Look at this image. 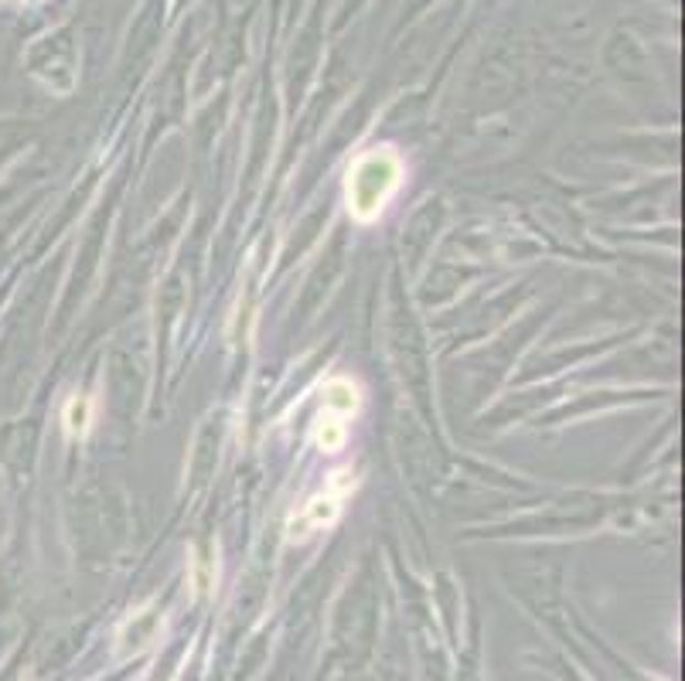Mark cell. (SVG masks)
Returning <instances> with one entry per match:
<instances>
[{
  "mask_svg": "<svg viewBox=\"0 0 685 681\" xmlns=\"http://www.w3.org/2000/svg\"><path fill=\"white\" fill-rule=\"evenodd\" d=\"M355 388L349 382H331L324 392V413L331 419H345L349 413H355Z\"/></svg>",
  "mask_w": 685,
  "mask_h": 681,
  "instance_id": "7a4b0ae2",
  "label": "cell"
},
{
  "mask_svg": "<svg viewBox=\"0 0 685 681\" xmlns=\"http://www.w3.org/2000/svg\"><path fill=\"white\" fill-rule=\"evenodd\" d=\"M399 177L402 164L393 151H372L368 157H362L349 174V205L355 219H375L399 188Z\"/></svg>",
  "mask_w": 685,
  "mask_h": 681,
  "instance_id": "6da1fadb",
  "label": "cell"
},
{
  "mask_svg": "<svg viewBox=\"0 0 685 681\" xmlns=\"http://www.w3.org/2000/svg\"><path fill=\"white\" fill-rule=\"evenodd\" d=\"M65 419H68V429H86V422H89V403L82 399H73L68 403V413H65Z\"/></svg>",
  "mask_w": 685,
  "mask_h": 681,
  "instance_id": "3957f363",
  "label": "cell"
}]
</instances>
